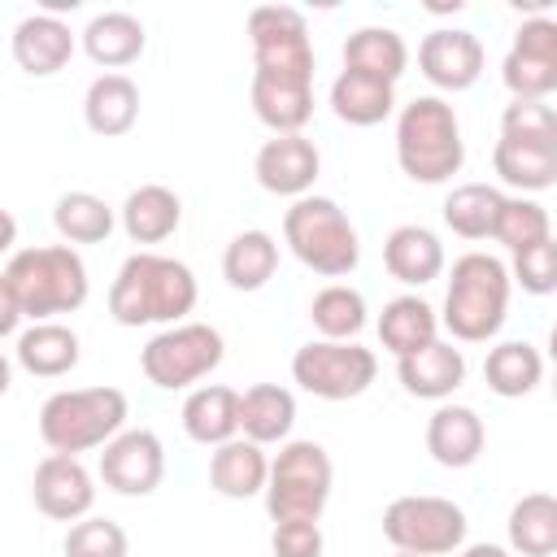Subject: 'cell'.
<instances>
[{
	"instance_id": "1",
	"label": "cell",
	"mask_w": 557,
	"mask_h": 557,
	"mask_svg": "<svg viewBox=\"0 0 557 557\" xmlns=\"http://www.w3.org/2000/svg\"><path fill=\"white\" fill-rule=\"evenodd\" d=\"M196 274L178 257L131 252L109 287V313L122 326H174L196 309Z\"/></svg>"
},
{
	"instance_id": "2",
	"label": "cell",
	"mask_w": 557,
	"mask_h": 557,
	"mask_svg": "<svg viewBox=\"0 0 557 557\" xmlns=\"http://www.w3.org/2000/svg\"><path fill=\"white\" fill-rule=\"evenodd\" d=\"M509 313V270L492 252H461L448 274L440 326L461 344H487Z\"/></svg>"
},
{
	"instance_id": "3",
	"label": "cell",
	"mask_w": 557,
	"mask_h": 557,
	"mask_svg": "<svg viewBox=\"0 0 557 557\" xmlns=\"http://www.w3.org/2000/svg\"><path fill=\"white\" fill-rule=\"evenodd\" d=\"M4 278L22 305V318L30 322H52L57 313H74L91 292L87 265L70 244L17 248L4 265Z\"/></svg>"
},
{
	"instance_id": "4",
	"label": "cell",
	"mask_w": 557,
	"mask_h": 557,
	"mask_svg": "<svg viewBox=\"0 0 557 557\" xmlns=\"http://www.w3.org/2000/svg\"><path fill=\"white\" fill-rule=\"evenodd\" d=\"M396 161L413 183H448L466 165L461 122L448 100L413 96L396 117Z\"/></svg>"
},
{
	"instance_id": "5",
	"label": "cell",
	"mask_w": 557,
	"mask_h": 557,
	"mask_svg": "<svg viewBox=\"0 0 557 557\" xmlns=\"http://www.w3.org/2000/svg\"><path fill=\"white\" fill-rule=\"evenodd\" d=\"M126 392L117 387H70L52 392L39 409V440L52 453L78 457L104 448L126 426Z\"/></svg>"
},
{
	"instance_id": "6",
	"label": "cell",
	"mask_w": 557,
	"mask_h": 557,
	"mask_svg": "<svg viewBox=\"0 0 557 557\" xmlns=\"http://www.w3.org/2000/svg\"><path fill=\"white\" fill-rule=\"evenodd\" d=\"M283 239L296 252V261L322 278H344L361 261L357 226L331 196H300L283 213Z\"/></svg>"
},
{
	"instance_id": "7",
	"label": "cell",
	"mask_w": 557,
	"mask_h": 557,
	"mask_svg": "<svg viewBox=\"0 0 557 557\" xmlns=\"http://www.w3.org/2000/svg\"><path fill=\"white\" fill-rule=\"evenodd\" d=\"M335 466L318 440H287L278 457H270L265 474V509L274 522H318L331 500Z\"/></svg>"
},
{
	"instance_id": "8",
	"label": "cell",
	"mask_w": 557,
	"mask_h": 557,
	"mask_svg": "<svg viewBox=\"0 0 557 557\" xmlns=\"http://www.w3.org/2000/svg\"><path fill=\"white\" fill-rule=\"evenodd\" d=\"M226 357L222 331L209 322H174L165 331H157L144 352H139V370L152 387L161 392H183L200 379H209Z\"/></svg>"
},
{
	"instance_id": "9",
	"label": "cell",
	"mask_w": 557,
	"mask_h": 557,
	"mask_svg": "<svg viewBox=\"0 0 557 557\" xmlns=\"http://www.w3.org/2000/svg\"><path fill=\"white\" fill-rule=\"evenodd\" d=\"M383 535L396 553L444 557L466 544V509L448 496H396L383 509Z\"/></svg>"
},
{
	"instance_id": "10",
	"label": "cell",
	"mask_w": 557,
	"mask_h": 557,
	"mask_svg": "<svg viewBox=\"0 0 557 557\" xmlns=\"http://www.w3.org/2000/svg\"><path fill=\"white\" fill-rule=\"evenodd\" d=\"M379 374V357L357 339H309L292 357V379L318 400H352Z\"/></svg>"
},
{
	"instance_id": "11",
	"label": "cell",
	"mask_w": 557,
	"mask_h": 557,
	"mask_svg": "<svg viewBox=\"0 0 557 557\" xmlns=\"http://www.w3.org/2000/svg\"><path fill=\"white\" fill-rule=\"evenodd\" d=\"M248 44H252V74L313 83L309 22L296 9H287V4H257L248 13Z\"/></svg>"
},
{
	"instance_id": "12",
	"label": "cell",
	"mask_w": 557,
	"mask_h": 557,
	"mask_svg": "<svg viewBox=\"0 0 557 557\" xmlns=\"http://www.w3.org/2000/svg\"><path fill=\"white\" fill-rule=\"evenodd\" d=\"M513 100H548L557 91V22L531 17L513 30V44L500 65Z\"/></svg>"
},
{
	"instance_id": "13",
	"label": "cell",
	"mask_w": 557,
	"mask_h": 557,
	"mask_svg": "<svg viewBox=\"0 0 557 557\" xmlns=\"http://www.w3.org/2000/svg\"><path fill=\"white\" fill-rule=\"evenodd\" d=\"M100 479L117 496H152L165 479V444L157 431H117L100 453Z\"/></svg>"
},
{
	"instance_id": "14",
	"label": "cell",
	"mask_w": 557,
	"mask_h": 557,
	"mask_svg": "<svg viewBox=\"0 0 557 557\" xmlns=\"http://www.w3.org/2000/svg\"><path fill=\"white\" fill-rule=\"evenodd\" d=\"M30 496H35V509L52 522H78L91 513L96 505V483H91V470L78 461V457H65V453H48L39 466H35V479H30Z\"/></svg>"
},
{
	"instance_id": "15",
	"label": "cell",
	"mask_w": 557,
	"mask_h": 557,
	"mask_svg": "<svg viewBox=\"0 0 557 557\" xmlns=\"http://www.w3.org/2000/svg\"><path fill=\"white\" fill-rule=\"evenodd\" d=\"M418 70L440 91H466L483 74V44L474 30L440 26L418 44Z\"/></svg>"
},
{
	"instance_id": "16",
	"label": "cell",
	"mask_w": 557,
	"mask_h": 557,
	"mask_svg": "<svg viewBox=\"0 0 557 557\" xmlns=\"http://www.w3.org/2000/svg\"><path fill=\"white\" fill-rule=\"evenodd\" d=\"M318 170H322V157H318L313 139H305V135H274L257 148V161H252L257 183L270 196H292V200L309 196Z\"/></svg>"
},
{
	"instance_id": "17",
	"label": "cell",
	"mask_w": 557,
	"mask_h": 557,
	"mask_svg": "<svg viewBox=\"0 0 557 557\" xmlns=\"http://www.w3.org/2000/svg\"><path fill=\"white\" fill-rule=\"evenodd\" d=\"M9 48H13L17 70H26L30 78H48V74H57V70L70 65L78 39H74L70 22H61L52 13H30V17H22L13 26Z\"/></svg>"
},
{
	"instance_id": "18",
	"label": "cell",
	"mask_w": 557,
	"mask_h": 557,
	"mask_svg": "<svg viewBox=\"0 0 557 557\" xmlns=\"http://www.w3.org/2000/svg\"><path fill=\"white\" fill-rule=\"evenodd\" d=\"M396 379L418 400H448L466 383V357L453 339H431L426 348L396 361Z\"/></svg>"
},
{
	"instance_id": "19",
	"label": "cell",
	"mask_w": 557,
	"mask_h": 557,
	"mask_svg": "<svg viewBox=\"0 0 557 557\" xmlns=\"http://www.w3.org/2000/svg\"><path fill=\"white\" fill-rule=\"evenodd\" d=\"M487 444V426L470 405H440L426 418V453L444 466V470H466L483 457Z\"/></svg>"
},
{
	"instance_id": "20",
	"label": "cell",
	"mask_w": 557,
	"mask_h": 557,
	"mask_svg": "<svg viewBox=\"0 0 557 557\" xmlns=\"http://www.w3.org/2000/svg\"><path fill=\"white\" fill-rule=\"evenodd\" d=\"M248 100H252L257 122L270 126L274 135H300L305 122L313 117V83H300V78L252 74Z\"/></svg>"
},
{
	"instance_id": "21",
	"label": "cell",
	"mask_w": 557,
	"mask_h": 557,
	"mask_svg": "<svg viewBox=\"0 0 557 557\" xmlns=\"http://www.w3.org/2000/svg\"><path fill=\"white\" fill-rule=\"evenodd\" d=\"M492 170L513 191H548L557 183V144L548 139H513L500 135L492 148Z\"/></svg>"
},
{
	"instance_id": "22",
	"label": "cell",
	"mask_w": 557,
	"mask_h": 557,
	"mask_svg": "<svg viewBox=\"0 0 557 557\" xmlns=\"http://www.w3.org/2000/svg\"><path fill=\"white\" fill-rule=\"evenodd\" d=\"M383 265L396 283L405 287H426L431 278L444 274V244L435 231L418 226V222H405L387 235L383 244Z\"/></svg>"
},
{
	"instance_id": "23",
	"label": "cell",
	"mask_w": 557,
	"mask_h": 557,
	"mask_svg": "<svg viewBox=\"0 0 557 557\" xmlns=\"http://www.w3.org/2000/svg\"><path fill=\"white\" fill-rule=\"evenodd\" d=\"M144 44H148V30H144V22H139L135 13H126V9H104V13H96V17L83 26V52H87L96 65H104L109 74H117L122 65L139 61V57H144Z\"/></svg>"
},
{
	"instance_id": "24",
	"label": "cell",
	"mask_w": 557,
	"mask_h": 557,
	"mask_svg": "<svg viewBox=\"0 0 557 557\" xmlns=\"http://www.w3.org/2000/svg\"><path fill=\"white\" fill-rule=\"evenodd\" d=\"M83 122L100 139H122L139 122V87L126 74H100L91 78L83 96Z\"/></svg>"
},
{
	"instance_id": "25",
	"label": "cell",
	"mask_w": 557,
	"mask_h": 557,
	"mask_svg": "<svg viewBox=\"0 0 557 557\" xmlns=\"http://www.w3.org/2000/svg\"><path fill=\"white\" fill-rule=\"evenodd\" d=\"M265 474H270L265 448L244 435H235L209 453V483L226 500H248V496L265 492Z\"/></svg>"
},
{
	"instance_id": "26",
	"label": "cell",
	"mask_w": 557,
	"mask_h": 557,
	"mask_svg": "<svg viewBox=\"0 0 557 557\" xmlns=\"http://www.w3.org/2000/svg\"><path fill=\"white\" fill-rule=\"evenodd\" d=\"M183 431H187V440H196L205 448L235 440L239 435V392L222 387V383L191 387L183 400Z\"/></svg>"
},
{
	"instance_id": "27",
	"label": "cell",
	"mask_w": 557,
	"mask_h": 557,
	"mask_svg": "<svg viewBox=\"0 0 557 557\" xmlns=\"http://www.w3.org/2000/svg\"><path fill=\"white\" fill-rule=\"evenodd\" d=\"M296 426V396L278 383H252L239 392V431L252 444H287Z\"/></svg>"
},
{
	"instance_id": "28",
	"label": "cell",
	"mask_w": 557,
	"mask_h": 557,
	"mask_svg": "<svg viewBox=\"0 0 557 557\" xmlns=\"http://www.w3.org/2000/svg\"><path fill=\"white\" fill-rule=\"evenodd\" d=\"M178 222H183V200L161 183H144L122 200V231L131 244H161L178 231Z\"/></svg>"
},
{
	"instance_id": "29",
	"label": "cell",
	"mask_w": 557,
	"mask_h": 557,
	"mask_svg": "<svg viewBox=\"0 0 557 557\" xmlns=\"http://www.w3.org/2000/svg\"><path fill=\"white\" fill-rule=\"evenodd\" d=\"M431 339H440V313L422 300V296H396L383 305L379 313V344L400 361L418 348H426Z\"/></svg>"
},
{
	"instance_id": "30",
	"label": "cell",
	"mask_w": 557,
	"mask_h": 557,
	"mask_svg": "<svg viewBox=\"0 0 557 557\" xmlns=\"http://www.w3.org/2000/svg\"><path fill=\"white\" fill-rule=\"evenodd\" d=\"M331 109L348 126H379L396 109V87L357 70H339V78L331 83Z\"/></svg>"
},
{
	"instance_id": "31",
	"label": "cell",
	"mask_w": 557,
	"mask_h": 557,
	"mask_svg": "<svg viewBox=\"0 0 557 557\" xmlns=\"http://www.w3.org/2000/svg\"><path fill=\"white\" fill-rule=\"evenodd\" d=\"M17 366L35 379H61L78 366V335L61 322H35L17 335Z\"/></svg>"
},
{
	"instance_id": "32",
	"label": "cell",
	"mask_w": 557,
	"mask_h": 557,
	"mask_svg": "<svg viewBox=\"0 0 557 557\" xmlns=\"http://www.w3.org/2000/svg\"><path fill=\"white\" fill-rule=\"evenodd\" d=\"M405 65H409V48L392 26H361L344 39V70H357L396 87Z\"/></svg>"
},
{
	"instance_id": "33",
	"label": "cell",
	"mask_w": 557,
	"mask_h": 557,
	"mask_svg": "<svg viewBox=\"0 0 557 557\" xmlns=\"http://www.w3.org/2000/svg\"><path fill=\"white\" fill-rule=\"evenodd\" d=\"M483 379H487V387H492L496 396H505V400L531 396V392L540 387V379H544V357H540V348L527 344V339H505V344L487 348V357H483Z\"/></svg>"
},
{
	"instance_id": "34",
	"label": "cell",
	"mask_w": 557,
	"mask_h": 557,
	"mask_svg": "<svg viewBox=\"0 0 557 557\" xmlns=\"http://www.w3.org/2000/svg\"><path fill=\"white\" fill-rule=\"evenodd\" d=\"M278 270V244L270 231H239L222 252V278L235 292H261Z\"/></svg>"
},
{
	"instance_id": "35",
	"label": "cell",
	"mask_w": 557,
	"mask_h": 557,
	"mask_svg": "<svg viewBox=\"0 0 557 557\" xmlns=\"http://www.w3.org/2000/svg\"><path fill=\"white\" fill-rule=\"evenodd\" d=\"M509 548L522 557H553L557 553V496L527 492L509 509Z\"/></svg>"
},
{
	"instance_id": "36",
	"label": "cell",
	"mask_w": 557,
	"mask_h": 557,
	"mask_svg": "<svg viewBox=\"0 0 557 557\" xmlns=\"http://www.w3.org/2000/svg\"><path fill=\"white\" fill-rule=\"evenodd\" d=\"M500 205H505L500 187H492V183H461L444 200V222L461 239H492Z\"/></svg>"
},
{
	"instance_id": "37",
	"label": "cell",
	"mask_w": 557,
	"mask_h": 557,
	"mask_svg": "<svg viewBox=\"0 0 557 557\" xmlns=\"http://www.w3.org/2000/svg\"><path fill=\"white\" fill-rule=\"evenodd\" d=\"M309 322L318 339H357L366 326V296L348 283H331L309 300Z\"/></svg>"
},
{
	"instance_id": "38",
	"label": "cell",
	"mask_w": 557,
	"mask_h": 557,
	"mask_svg": "<svg viewBox=\"0 0 557 557\" xmlns=\"http://www.w3.org/2000/svg\"><path fill=\"white\" fill-rule=\"evenodd\" d=\"M52 222L65 244H104L113 235V209L96 191H65L52 209Z\"/></svg>"
},
{
	"instance_id": "39",
	"label": "cell",
	"mask_w": 557,
	"mask_h": 557,
	"mask_svg": "<svg viewBox=\"0 0 557 557\" xmlns=\"http://www.w3.org/2000/svg\"><path fill=\"white\" fill-rule=\"evenodd\" d=\"M492 239H496V244H505L509 252H522V248H531V244L553 239L548 209H544L540 200H531V196H505Z\"/></svg>"
},
{
	"instance_id": "40",
	"label": "cell",
	"mask_w": 557,
	"mask_h": 557,
	"mask_svg": "<svg viewBox=\"0 0 557 557\" xmlns=\"http://www.w3.org/2000/svg\"><path fill=\"white\" fill-rule=\"evenodd\" d=\"M65 557H126L131 540L122 531V522L113 518H78L70 531H65Z\"/></svg>"
},
{
	"instance_id": "41",
	"label": "cell",
	"mask_w": 557,
	"mask_h": 557,
	"mask_svg": "<svg viewBox=\"0 0 557 557\" xmlns=\"http://www.w3.org/2000/svg\"><path fill=\"white\" fill-rule=\"evenodd\" d=\"M509 270V283H518L522 292L531 296H548L557 292V244L544 239V244H531L522 252H513V265Z\"/></svg>"
},
{
	"instance_id": "42",
	"label": "cell",
	"mask_w": 557,
	"mask_h": 557,
	"mask_svg": "<svg viewBox=\"0 0 557 557\" xmlns=\"http://www.w3.org/2000/svg\"><path fill=\"white\" fill-rule=\"evenodd\" d=\"M500 135L557 144V113H553L548 100H509L505 113H500Z\"/></svg>"
},
{
	"instance_id": "43",
	"label": "cell",
	"mask_w": 557,
	"mask_h": 557,
	"mask_svg": "<svg viewBox=\"0 0 557 557\" xmlns=\"http://www.w3.org/2000/svg\"><path fill=\"white\" fill-rule=\"evenodd\" d=\"M270 548H274V557H322V527L318 522H274Z\"/></svg>"
},
{
	"instance_id": "44",
	"label": "cell",
	"mask_w": 557,
	"mask_h": 557,
	"mask_svg": "<svg viewBox=\"0 0 557 557\" xmlns=\"http://www.w3.org/2000/svg\"><path fill=\"white\" fill-rule=\"evenodd\" d=\"M17 326H22V305H17L13 287H9V278L0 274V339H4V335H13Z\"/></svg>"
},
{
	"instance_id": "45",
	"label": "cell",
	"mask_w": 557,
	"mask_h": 557,
	"mask_svg": "<svg viewBox=\"0 0 557 557\" xmlns=\"http://www.w3.org/2000/svg\"><path fill=\"white\" fill-rule=\"evenodd\" d=\"M13 244H17V218L0 209V252H13Z\"/></svg>"
},
{
	"instance_id": "46",
	"label": "cell",
	"mask_w": 557,
	"mask_h": 557,
	"mask_svg": "<svg viewBox=\"0 0 557 557\" xmlns=\"http://www.w3.org/2000/svg\"><path fill=\"white\" fill-rule=\"evenodd\" d=\"M461 557H509V548H500V544H470V548H461Z\"/></svg>"
},
{
	"instance_id": "47",
	"label": "cell",
	"mask_w": 557,
	"mask_h": 557,
	"mask_svg": "<svg viewBox=\"0 0 557 557\" xmlns=\"http://www.w3.org/2000/svg\"><path fill=\"white\" fill-rule=\"evenodd\" d=\"M9 383H13V361H9L4 352H0V396L9 392Z\"/></svg>"
},
{
	"instance_id": "48",
	"label": "cell",
	"mask_w": 557,
	"mask_h": 557,
	"mask_svg": "<svg viewBox=\"0 0 557 557\" xmlns=\"http://www.w3.org/2000/svg\"><path fill=\"white\" fill-rule=\"evenodd\" d=\"M392 557H409V553H392Z\"/></svg>"
}]
</instances>
